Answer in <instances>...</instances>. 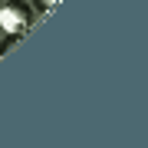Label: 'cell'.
<instances>
[{
    "mask_svg": "<svg viewBox=\"0 0 148 148\" xmlns=\"http://www.w3.org/2000/svg\"><path fill=\"white\" fill-rule=\"evenodd\" d=\"M59 3H63V0H30V7H33V13H36V16H49Z\"/></svg>",
    "mask_w": 148,
    "mask_h": 148,
    "instance_id": "2",
    "label": "cell"
},
{
    "mask_svg": "<svg viewBox=\"0 0 148 148\" xmlns=\"http://www.w3.org/2000/svg\"><path fill=\"white\" fill-rule=\"evenodd\" d=\"M36 20L40 16L33 13L30 3H16V0H3V3H0V36L23 40L33 27H36Z\"/></svg>",
    "mask_w": 148,
    "mask_h": 148,
    "instance_id": "1",
    "label": "cell"
},
{
    "mask_svg": "<svg viewBox=\"0 0 148 148\" xmlns=\"http://www.w3.org/2000/svg\"><path fill=\"white\" fill-rule=\"evenodd\" d=\"M16 3H30V0H16Z\"/></svg>",
    "mask_w": 148,
    "mask_h": 148,
    "instance_id": "4",
    "label": "cell"
},
{
    "mask_svg": "<svg viewBox=\"0 0 148 148\" xmlns=\"http://www.w3.org/2000/svg\"><path fill=\"white\" fill-rule=\"evenodd\" d=\"M16 43H20V40H16V36H0V56H7V53H13V49H16Z\"/></svg>",
    "mask_w": 148,
    "mask_h": 148,
    "instance_id": "3",
    "label": "cell"
},
{
    "mask_svg": "<svg viewBox=\"0 0 148 148\" xmlns=\"http://www.w3.org/2000/svg\"><path fill=\"white\" fill-rule=\"evenodd\" d=\"M0 3H3V0H0Z\"/></svg>",
    "mask_w": 148,
    "mask_h": 148,
    "instance_id": "5",
    "label": "cell"
}]
</instances>
